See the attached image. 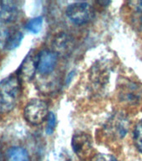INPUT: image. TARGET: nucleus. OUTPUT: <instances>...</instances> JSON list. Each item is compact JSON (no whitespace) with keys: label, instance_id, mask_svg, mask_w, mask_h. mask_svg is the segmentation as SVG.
I'll return each mask as SVG.
<instances>
[{"label":"nucleus","instance_id":"f257e3e1","mask_svg":"<svg viewBox=\"0 0 142 161\" xmlns=\"http://www.w3.org/2000/svg\"><path fill=\"white\" fill-rule=\"evenodd\" d=\"M20 93V79L10 75L0 81V113L12 111L16 105Z\"/></svg>","mask_w":142,"mask_h":161},{"label":"nucleus","instance_id":"f03ea898","mask_svg":"<svg viewBox=\"0 0 142 161\" xmlns=\"http://www.w3.org/2000/svg\"><path fill=\"white\" fill-rule=\"evenodd\" d=\"M130 121L125 113L117 112L110 116L104 126L105 134L113 139H121L129 131Z\"/></svg>","mask_w":142,"mask_h":161},{"label":"nucleus","instance_id":"7ed1b4c3","mask_svg":"<svg viewBox=\"0 0 142 161\" xmlns=\"http://www.w3.org/2000/svg\"><path fill=\"white\" fill-rule=\"evenodd\" d=\"M47 103L41 99H33L26 104L24 109V117L32 125H39L49 116Z\"/></svg>","mask_w":142,"mask_h":161},{"label":"nucleus","instance_id":"20e7f679","mask_svg":"<svg viewBox=\"0 0 142 161\" xmlns=\"http://www.w3.org/2000/svg\"><path fill=\"white\" fill-rule=\"evenodd\" d=\"M66 15L75 25H84L92 19L95 12L90 3L85 2L74 3L66 8Z\"/></svg>","mask_w":142,"mask_h":161},{"label":"nucleus","instance_id":"39448f33","mask_svg":"<svg viewBox=\"0 0 142 161\" xmlns=\"http://www.w3.org/2000/svg\"><path fill=\"white\" fill-rule=\"evenodd\" d=\"M71 145L75 154L80 159H86L92 153V138L88 133L84 132L74 134Z\"/></svg>","mask_w":142,"mask_h":161},{"label":"nucleus","instance_id":"423d86ee","mask_svg":"<svg viewBox=\"0 0 142 161\" xmlns=\"http://www.w3.org/2000/svg\"><path fill=\"white\" fill-rule=\"evenodd\" d=\"M58 55L53 50H44L38 55L37 70L41 75H49L55 70Z\"/></svg>","mask_w":142,"mask_h":161},{"label":"nucleus","instance_id":"0eeeda50","mask_svg":"<svg viewBox=\"0 0 142 161\" xmlns=\"http://www.w3.org/2000/svg\"><path fill=\"white\" fill-rule=\"evenodd\" d=\"M53 51L57 55L68 56L72 52L75 42L70 35L66 33H60L53 40Z\"/></svg>","mask_w":142,"mask_h":161},{"label":"nucleus","instance_id":"6e6552de","mask_svg":"<svg viewBox=\"0 0 142 161\" xmlns=\"http://www.w3.org/2000/svg\"><path fill=\"white\" fill-rule=\"evenodd\" d=\"M37 63L38 55H34L33 53L28 54L18 69V76L19 79L27 81L31 80L34 75L35 71L37 70Z\"/></svg>","mask_w":142,"mask_h":161},{"label":"nucleus","instance_id":"1a4fd4ad","mask_svg":"<svg viewBox=\"0 0 142 161\" xmlns=\"http://www.w3.org/2000/svg\"><path fill=\"white\" fill-rule=\"evenodd\" d=\"M110 76V67L104 63H96L90 71V80L95 85L102 86L107 82Z\"/></svg>","mask_w":142,"mask_h":161},{"label":"nucleus","instance_id":"9d476101","mask_svg":"<svg viewBox=\"0 0 142 161\" xmlns=\"http://www.w3.org/2000/svg\"><path fill=\"white\" fill-rule=\"evenodd\" d=\"M18 15V8L13 1H0V23L7 24L14 21Z\"/></svg>","mask_w":142,"mask_h":161},{"label":"nucleus","instance_id":"9b49d317","mask_svg":"<svg viewBox=\"0 0 142 161\" xmlns=\"http://www.w3.org/2000/svg\"><path fill=\"white\" fill-rule=\"evenodd\" d=\"M29 159L28 151L19 146L8 148L5 154V161H29Z\"/></svg>","mask_w":142,"mask_h":161},{"label":"nucleus","instance_id":"f8f14e48","mask_svg":"<svg viewBox=\"0 0 142 161\" xmlns=\"http://www.w3.org/2000/svg\"><path fill=\"white\" fill-rule=\"evenodd\" d=\"M120 99L129 104H135L140 100V95L134 85H126L120 92Z\"/></svg>","mask_w":142,"mask_h":161},{"label":"nucleus","instance_id":"ddd939ff","mask_svg":"<svg viewBox=\"0 0 142 161\" xmlns=\"http://www.w3.org/2000/svg\"><path fill=\"white\" fill-rule=\"evenodd\" d=\"M23 34L19 30H11L9 40L7 45V50H13L20 45L22 41Z\"/></svg>","mask_w":142,"mask_h":161},{"label":"nucleus","instance_id":"4468645a","mask_svg":"<svg viewBox=\"0 0 142 161\" xmlns=\"http://www.w3.org/2000/svg\"><path fill=\"white\" fill-rule=\"evenodd\" d=\"M43 25V18L36 17L31 19L27 22L25 28L33 34H37L41 30Z\"/></svg>","mask_w":142,"mask_h":161},{"label":"nucleus","instance_id":"2eb2a0df","mask_svg":"<svg viewBox=\"0 0 142 161\" xmlns=\"http://www.w3.org/2000/svg\"><path fill=\"white\" fill-rule=\"evenodd\" d=\"M133 140L136 148L142 153V119L137 123L134 129Z\"/></svg>","mask_w":142,"mask_h":161},{"label":"nucleus","instance_id":"dca6fc26","mask_svg":"<svg viewBox=\"0 0 142 161\" xmlns=\"http://www.w3.org/2000/svg\"><path fill=\"white\" fill-rule=\"evenodd\" d=\"M11 30L5 26L0 25V50L7 49Z\"/></svg>","mask_w":142,"mask_h":161},{"label":"nucleus","instance_id":"f3484780","mask_svg":"<svg viewBox=\"0 0 142 161\" xmlns=\"http://www.w3.org/2000/svg\"><path fill=\"white\" fill-rule=\"evenodd\" d=\"M131 25L135 30L142 32V12H134L131 17Z\"/></svg>","mask_w":142,"mask_h":161},{"label":"nucleus","instance_id":"a211bd4d","mask_svg":"<svg viewBox=\"0 0 142 161\" xmlns=\"http://www.w3.org/2000/svg\"><path fill=\"white\" fill-rule=\"evenodd\" d=\"M47 128H46V132L49 134L55 131V125H56V117L53 113H50L49 116L47 118Z\"/></svg>","mask_w":142,"mask_h":161},{"label":"nucleus","instance_id":"6ab92c4d","mask_svg":"<svg viewBox=\"0 0 142 161\" xmlns=\"http://www.w3.org/2000/svg\"><path fill=\"white\" fill-rule=\"evenodd\" d=\"M90 161H118L116 158L109 153H97L93 156Z\"/></svg>","mask_w":142,"mask_h":161},{"label":"nucleus","instance_id":"aec40b11","mask_svg":"<svg viewBox=\"0 0 142 161\" xmlns=\"http://www.w3.org/2000/svg\"><path fill=\"white\" fill-rule=\"evenodd\" d=\"M128 5L134 12H142V1H130Z\"/></svg>","mask_w":142,"mask_h":161}]
</instances>
